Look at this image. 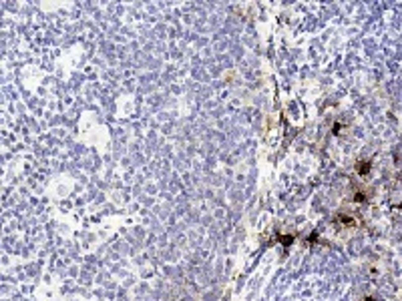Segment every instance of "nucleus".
<instances>
[{
    "instance_id": "f257e3e1",
    "label": "nucleus",
    "mask_w": 402,
    "mask_h": 301,
    "mask_svg": "<svg viewBox=\"0 0 402 301\" xmlns=\"http://www.w3.org/2000/svg\"><path fill=\"white\" fill-rule=\"evenodd\" d=\"M277 241H281L284 245H290V243L294 241V237L291 235H277Z\"/></svg>"
},
{
    "instance_id": "f03ea898",
    "label": "nucleus",
    "mask_w": 402,
    "mask_h": 301,
    "mask_svg": "<svg viewBox=\"0 0 402 301\" xmlns=\"http://www.w3.org/2000/svg\"><path fill=\"white\" fill-rule=\"evenodd\" d=\"M336 221H342L344 225H356V221H354V219H350V217H344V215H340V217L336 219Z\"/></svg>"
}]
</instances>
